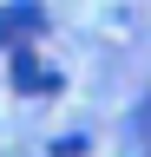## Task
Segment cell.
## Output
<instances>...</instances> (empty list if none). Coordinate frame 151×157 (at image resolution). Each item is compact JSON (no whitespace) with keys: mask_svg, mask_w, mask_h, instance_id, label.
Segmentation results:
<instances>
[{"mask_svg":"<svg viewBox=\"0 0 151 157\" xmlns=\"http://www.w3.org/2000/svg\"><path fill=\"white\" fill-rule=\"evenodd\" d=\"M13 92H26V98H46V92H59V72L46 66L33 46H20L13 52Z\"/></svg>","mask_w":151,"mask_h":157,"instance_id":"cell-2","label":"cell"},{"mask_svg":"<svg viewBox=\"0 0 151 157\" xmlns=\"http://www.w3.org/2000/svg\"><path fill=\"white\" fill-rule=\"evenodd\" d=\"M46 33V7L40 0H13V7H0V46H26V39Z\"/></svg>","mask_w":151,"mask_h":157,"instance_id":"cell-1","label":"cell"},{"mask_svg":"<svg viewBox=\"0 0 151 157\" xmlns=\"http://www.w3.org/2000/svg\"><path fill=\"white\" fill-rule=\"evenodd\" d=\"M125 157H151V85H145V98L125 118Z\"/></svg>","mask_w":151,"mask_h":157,"instance_id":"cell-3","label":"cell"}]
</instances>
